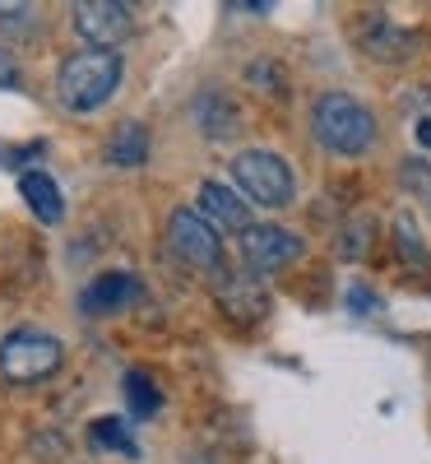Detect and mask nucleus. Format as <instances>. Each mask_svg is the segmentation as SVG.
I'll list each match as a JSON object with an SVG mask.
<instances>
[{"instance_id":"obj_18","label":"nucleus","mask_w":431,"mask_h":464,"mask_svg":"<svg viewBox=\"0 0 431 464\" xmlns=\"http://www.w3.org/2000/svg\"><path fill=\"white\" fill-rule=\"evenodd\" d=\"M37 19H43V10L37 5H0V28H37Z\"/></svg>"},{"instance_id":"obj_2","label":"nucleus","mask_w":431,"mask_h":464,"mask_svg":"<svg viewBox=\"0 0 431 464\" xmlns=\"http://www.w3.org/2000/svg\"><path fill=\"white\" fill-rule=\"evenodd\" d=\"M121 74H126L121 52H98V47L74 52L56 70V98H61L65 111H93V107H102L116 93Z\"/></svg>"},{"instance_id":"obj_8","label":"nucleus","mask_w":431,"mask_h":464,"mask_svg":"<svg viewBox=\"0 0 431 464\" xmlns=\"http://www.w3.org/2000/svg\"><path fill=\"white\" fill-rule=\"evenodd\" d=\"M144 297H148V288H144L139 275L111 269V275H98L80 293V306H84V316H116V312H126V306H139Z\"/></svg>"},{"instance_id":"obj_15","label":"nucleus","mask_w":431,"mask_h":464,"mask_svg":"<svg viewBox=\"0 0 431 464\" xmlns=\"http://www.w3.org/2000/svg\"><path fill=\"white\" fill-rule=\"evenodd\" d=\"M89 441L98 450H116V455H126V459H139V446L130 437V422H121V418H93Z\"/></svg>"},{"instance_id":"obj_6","label":"nucleus","mask_w":431,"mask_h":464,"mask_svg":"<svg viewBox=\"0 0 431 464\" xmlns=\"http://www.w3.org/2000/svg\"><path fill=\"white\" fill-rule=\"evenodd\" d=\"M70 24L98 52H116L135 33V5L126 0H74L70 5Z\"/></svg>"},{"instance_id":"obj_4","label":"nucleus","mask_w":431,"mask_h":464,"mask_svg":"<svg viewBox=\"0 0 431 464\" xmlns=\"http://www.w3.org/2000/svg\"><path fill=\"white\" fill-rule=\"evenodd\" d=\"M232 181L242 186V196L260 209H283L292 205L297 196V181H292V168L269 149H246L232 159Z\"/></svg>"},{"instance_id":"obj_9","label":"nucleus","mask_w":431,"mask_h":464,"mask_svg":"<svg viewBox=\"0 0 431 464\" xmlns=\"http://www.w3.org/2000/svg\"><path fill=\"white\" fill-rule=\"evenodd\" d=\"M200 214L218 227V232H246L251 227V209L232 186L223 181H200Z\"/></svg>"},{"instance_id":"obj_1","label":"nucleus","mask_w":431,"mask_h":464,"mask_svg":"<svg viewBox=\"0 0 431 464\" xmlns=\"http://www.w3.org/2000/svg\"><path fill=\"white\" fill-rule=\"evenodd\" d=\"M311 135H316L321 149L339 153V159H358V153L376 144V116L362 98L330 89L311 102Z\"/></svg>"},{"instance_id":"obj_20","label":"nucleus","mask_w":431,"mask_h":464,"mask_svg":"<svg viewBox=\"0 0 431 464\" xmlns=\"http://www.w3.org/2000/svg\"><path fill=\"white\" fill-rule=\"evenodd\" d=\"M14 84H19V61L5 43H0V89H14Z\"/></svg>"},{"instance_id":"obj_21","label":"nucleus","mask_w":431,"mask_h":464,"mask_svg":"<svg viewBox=\"0 0 431 464\" xmlns=\"http://www.w3.org/2000/svg\"><path fill=\"white\" fill-rule=\"evenodd\" d=\"M348 302H352V306H362V312H367V306H376V297H371L367 288H352V293H348Z\"/></svg>"},{"instance_id":"obj_17","label":"nucleus","mask_w":431,"mask_h":464,"mask_svg":"<svg viewBox=\"0 0 431 464\" xmlns=\"http://www.w3.org/2000/svg\"><path fill=\"white\" fill-rule=\"evenodd\" d=\"M395 237H399V251H404V260H417V265H426V246L417 242V227H413V218L404 214V218H395Z\"/></svg>"},{"instance_id":"obj_5","label":"nucleus","mask_w":431,"mask_h":464,"mask_svg":"<svg viewBox=\"0 0 431 464\" xmlns=\"http://www.w3.org/2000/svg\"><path fill=\"white\" fill-rule=\"evenodd\" d=\"M168 246L181 265L190 269H200V275H227V265H223V237H218V227L200 214V209H172L168 218Z\"/></svg>"},{"instance_id":"obj_12","label":"nucleus","mask_w":431,"mask_h":464,"mask_svg":"<svg viewBox=\"0 0 431 464\" xmlns=\"http://www.w3.org/2000/svg\"><path fill=\"white\" fill-rule=\"evenodd\" d=\"M195 121H200V130L209 140H232L242 130L237 107H232V98H223V93H200L195 98Z\"/></svg>"},{"instance_id":"obj_16","label":"nucleus","mask_w":431,"mask_h":464,"mask_svg":"<svg viewBox=\"0 0 431 464\" xmlns=\"http://www.w3.org/2000/svg\"><path fill=\"white\" fill-rule=\"evenodd\" d=\"M126 400H130V413L135 418H153L163 409V395L153 391V381L144 372H126Z\"/></svg>"},{"instance_id":"obj_10","label":"nucleus","mask_w":431,"mask_h":464,"mask_svg":"<svg viewBox=\"0 0 431 464\" xmlns=\"http://www.w3.org/2000/svg\"><path fill=\"white\" fill-rule=\"evenodd\" d=\"M362 47H367V56H376V61H408L413 47H417V37H413L408 28H399V24H389L385 14H376V19L362 28Z\"/></svg>"},{"instance_id":"obj_11","label":"nucleus","mask_w":431,"mask_h":464,"mask_svg":"<svg viewBox=\"0 0 431 464\" xmlns=\"http://www.w3.org/2000/svg\"><path fill=\"white\" fill-rule=\"evenodd\" d=\"M19 196L28 200V209L37 214V223H61L65 218V200H61V186L43 172V168H33L19 177Z\"/></svg>"},{"instance_id":"obj_19","label":"nucleus","mask_w":431,"mask_h":464,"mask_svg":"<svg viewBox=\"0 0 431 464\" xmlns=\"http://www.w3.org/2000/svg\"><path fill=\"white\" fill-rule=\"evenodd\" d=\"M371 227H376L371 218L348 223V232H343V237H352V242H348V246H339V251H343V256H362V251H367V232H371Z\"/></svg>"},{"instance_id":"obj_3","label":"nucleus","mask_w":431,"mask_h":464,"mask_svg":"<svg viewBox=\"0 0 431 464\" xmlns=\"http://www.w3.org/2000/svg\"><path fill=\"white\" fill-rule=\"evenodd\" d=\"M61 362H65L61 339L37 325H19L0 339V376L10 385H37L52 372H61Z\"/></svg>"},{"instance_id":"obj_14","label":"nucleus","mask_w":431,"mask_h":464,"mask_svg":"<svg viewBox=\"0 0 431 464\" xmlns=\"http://www.w3.org/2000/svg\"><path fill=\"white\" fill-rule=\"evenodd\" d=\"M218 302L227 306L232 316H246V321H255V316H264V312H269V297H264V293H260V284H255V279H246V275H223Z\"/></svg>"},{"instance_id":"obj_7","label":"nucleus","mask_w":431,"mask_h":464,"mask_svg":"<svg viewBox=\"0 0 431 464\" xmlns=\"http://www.w3.org/2000/svg\"><path fill=\"white\" fill-rule=\"evenodd\" d=\"M237 246H242V260L251 269H260V275L283 269V265H292L302 256V237L288 232V227H279V223H251L237 237Z\"/></svg>"},{"instance_id":"obj_13","label":"nucleus","mask_w":431,"mask_h":464,"mask_svg":"<svg viewBox=\"0 0 431 464\" xmlns=\"http://www.w3.org/2000/svg\"><path fill=\"white\" fill-rule=\"evenodd\" d=\"M107 163L111 168H144L148 163V126L121 121L107 140Z\"/></svg>"},{"instance_id":"obj_22","label":"nucleus","mask_w":431,"mask_h":464,"mask_svg":"<svg viewBox=\"0 0 431 464\" xmlns=\"http://www.w3.org/2000/svg\"><path fill=\"white\" fill-rule=\"evenodd\" d=\"M417 144L431 149V116H422V121H417Z\"/></svg>"}]
</instances>
